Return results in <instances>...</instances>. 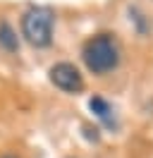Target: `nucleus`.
<instances>
[{"mask_svg": "<svg viewBox=\"0 0 153 158\" xmlns=\"http://www.w3.org/2000/svg\"><path fill=\"white\" fill-rule=\"evenodd\" d=\"M22 36L27 39V43H31L34 48H48L53 43V27H55V12L48 5H31L22 19Z\"/></svg>", "mask_w": 153, "mask_h": 158, "instance_id": "nucleus-2", "label": "nucleus"}, {"mask_svg": "<svg viewBox=\"0 0 153 158\" xmlns=\"http://www.w3.org/2000/svg\"><path fill=\"white\" fill-rule=\"evenodd\" d=\"M48 77H50V81L55 84L57 89L65 91V94H81L86 86L81 69L76 65H72V62H55L50 67V72H48Z\"/></svg>", "mask_w": 153, "mask_h": 158, "instance_id": "nucleus-3", "label": "nucleus"}, {"mask_svg": "<svg viewBox=\"0 0 153 158\" xmlns=\"http://www.w3.org/2000/svg\"><path fill=\"white\" fill-rule=\"evenodd\" d=\"M2 158H17V156H2Z\"/></svg>", "mask_w": 153, "mask_h": 158, "instance_id": "nucleus-6", "label": "nucleus"}, {"mask_svg": "<svg viewBox=\"0 0 153 158\" xmlns=\"http://www.w3.org/2000/svg\"><path fill=\"white\" fill-rule=\"evenodd\" d=\"M81 60H84L89 72H93V74L101 77V74L113 72L120 65L122 48H120V43H117V39H115L113 34H96V36H91L84 43Z\"/></svg>", "mask_w": 153, "mask_h": 158, "instance_id": "nucleus-1", "label": "nucleus"}, {"mask_svg": "<svg viewBox=\"0 0 153 158\" xmlns=\"http://www.w3.org/2000/svg\"><path fill=\"white\" fill-rule=\"evenodd\" d=\"M0 46L10 53H14L19 48V39H17V31L12 29V24L10 22H0Z\"/></svg>", "mask_w": 153, "mask_h": 158, "instance_id": "nucleus-4", "label": "nucleus"}, {"mask_svg": "<svg viewBox=\"0 0 153 158\" xmlns=\"http://www.w3.org/2000/svg\"><path fill=\"white\" fill-rule=\"evenodd\" d=\"M89 108L93 110L101 120H108V118H110V106H108V101H103L101 96H93V98L89 101Z\"/></svg>", "mask_w": 153, "mask_h": 158, "instance_id": "nucleus-5", "label": "nucleus"}]
</instances>
